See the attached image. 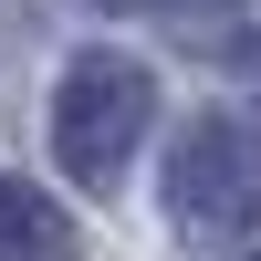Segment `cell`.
<instances>
[{
	"label": "cell",
	"mask_w": 261,
	"mask_h": 261,
	"mask_svg": "<svg viewBox=\"0 0 261 261\" xmlns=\"http://www.w3.org/2000/svg\"><path fill=\"white\" fill-rule=\"evenodd\" d=\"M146 125H157V84H146V63L84 53L73 73H63V94H53V157H63L73 188H115Z\"/></svg>",
	"instance_id": "cell-1"
},
{
	"label": "cell",
	"mask_w": 261,
	"mask_h": 261,
	"mask_svg": "<svg viewBox=\"0 0 261 261\" xmlns=\"http://www.w3.org/2000/svg\"><path fill=\"white\" fill-rule=\"evenodd\" d=\"M167 220L178 241H241L261 230V125L241 115H188L167 146Z\"/></svg>",
	"instance_id": "cell-2"
},
{
	"label": "cell",
	"mask_w": 261,
	"mask_h": 261,
	"mask_svg": "<svg viewBox=\"0 0 261 261\" xmlns=\"http://www.w3.org/2000/svg\"><path fill=\"white\" fill-rule=\"evenodd\" d=\"M0 261H73V220L32 178H0Z\"/></svg>",
	"instance_id": "cell-3"
},
{
	"label": "cell",
	"mask_w": 261,
	"mask_h": 261,
	"mask_svg": "<svg viewBox=\"0 0 261 261\" xmlns=\"http://www.w3.org/2000/svg\"><path fill=\"white\" fill-rule=\"evenodd\" d=\"M220 63H230L241 84H261V42H251V32H230V42H220Z\"/></svg>",
	"instance_id": "cell-4"
},
{
	"label": "cell",
	"mask_w": 261,
	"mask_h": 261,
	"mask_svg": "<svg viewBox=\"0 0 261 261\" xmlns=\"http://www.w3.org/2000/svg\"><path fill=\"white\" fill-rule=\"evenodd\" d=\"M105 11H178V0H105Z\"/></svg>",
	"instance_id": "cell-5"
},
{
	"label": "cell",
	"mask_w": 261,
	"mask_h": 261,
	"mask_svg": "<svg viewBox=\"0 0 261 261\" xmlns=\"http://www.w3.org/2000/svg\"><path fill=\"white\" fill-rule=\"evenodd\" d=\"M251 261H261V251H251Z\"/></svg>",
	"instance_id": "cell-6"
}]
</instances>
